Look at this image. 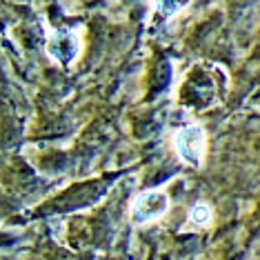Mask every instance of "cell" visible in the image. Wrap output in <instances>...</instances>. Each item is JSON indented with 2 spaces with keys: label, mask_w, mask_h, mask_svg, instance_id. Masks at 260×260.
<instances>
[{
  "label": "cell",
  "mask_w": 260,
  "mask_h": 260,
  "mask_svg": "<svg viewBox=\"0 0 260 260\" xmlns=\"http://www.w3.org/2000/svg\"><path fill=\"white\" fill-rule=\"evenodd\" d=\"M169 211V196L165 189H149V191L138 193L132 205V220L136 224H149L156 222Z\"/></svg>",
  "instance_id": "obj_2"
},
{
  "label": "cell",
  "mask_w": 260,
  "mask_h": 260,
  "mask_svg": "<svg viewBox=\"0 0 260 260\" xmlns=\"http://www.w3.org/2000/svg\"><path fill=\"white\" fill-rule=\"evenodd\" d=\"M174 149L182 162L200 167L207 153V132L203 125H185L174 132Z\"/></svg>",
  "instance_id": "obj_1"
},
{
  "label": "cell",
  "mask_w": 260,
  "mask_h": 260,
  "mask_svg": "<svg viewBox=\"0 0 260 260\" xmlns=\"http://www.w3.org/2000/svg\"><path fill=\"white\" fill-rule=\"evenodd\" d=\"M211 218H214V211L207 203H196L189 211V222L193 227H207V224H211Z\"/></svg>",
  "instance_id": "obj_4"
},
{
  "label": "cell",
  "mask_w": 260,
  "mask_h": 260,
  "mask_svg": "<svg viewBox=\"0 0 260 260\" xmlns=\"http://www.w3.org/2000/svg\"><path fill=\"white\" fill-rule=\"evenodd\" d=\"M49 49L60 62H69L78 54V38L72 36V34H58V36L51 38Z\"/></svg>",
  "instance_id": "obj_3"
}]
</instances>
